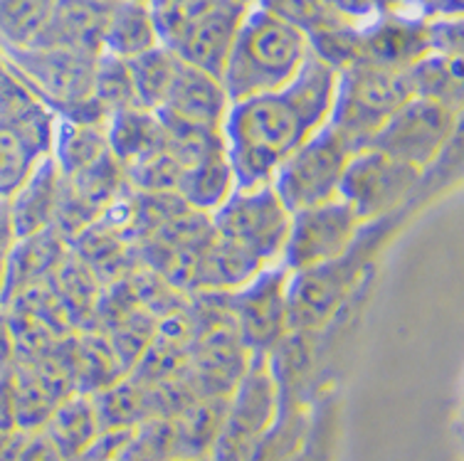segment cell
Returning <instances> with one entry per match:
<instances>
[{
	"label": "cell",
	"mask_w": 464,
	"mask_h": 461,
	"mask_svg": "<svg viewBox=\"0 0 464 461\" xmlns=\"http://www.w3.org/2000/svg\"><path fill=\"white\" fill-rule=\"evenodd\" d=\"M339 72L309 54L286 87L232 101L223 121L237 187L269 186L292 153L329 124Z\"/></svg>",
	"instance_id": "cell-1"
},
{
	"label": "cell",
	"mask_w": 464,
	"mask_h": 461,
	"mask_svg": "<svg viewBox=\"0 0 464 461\" xmlns=\"http://www.w3.org/2000/svg\"><path fill=\"white\" fill-rule=\"evenodd\" d=\"M309 54V40L299 30L252 5L220 74L230 104L286 87L302 72Z\"/></svg>",
	"instance_id": "cell-2"
},
{
	"label": "cell",
	"mask_w": 464,
	"mask_h": 461,
	"mask_svg": "<svg viewBox=\"0 0 464 461\" xmlns=\"http://www.w3.org/2000/svg\"><path fill=\"white\" fill-rule=\"evenodd\" d=\"M3 54L13 72L33 91V97L50 109L60 121L87 126L107 124V111L92 99V82L99 54L45 44H30Z\"/></svg>",
	"instance_id": "cell-3"
},
{
	"label": "cell",
	"mask_w": 464,
	"mask_h": 461,
	"mask_svg": "<svg viewBox=\"0 0 464 461\" xmlns=\"http://www.w3.org/2000/svg\"><path fill=\"white\" fill-rule=\"evenodd\" d=\"M385 220L368 222L353 247L329 264L295 272L289 282V326L292 331H324L348 309V302L371 269L381 240L388 235Z\"/></svg>",
	"instance_id": "cell-4"
},
{
	"label": "cell",
	"mask_w": 464,
	"mask_h": 461,
	"mask_svg": "<svg viewBox=\"0 0 464 461\" xmlns=\"http://www.w3.org/2000/svg\"><path fill=\"white\" fill-rule=\"evenodd\" d=\"M411 97L415 94L408 70H388L358 60L339 72L336 97L326 126L346 143L351 153L366 151L373 146L385 121Z\"/></svg>",
	"instance_id": "cell-5"
},
{
	"label": "cell",
	"mask_w": 464,
	"mask_h": 461,
	"mask_svg": "<svg viewBox=\"0 0 464 461\" xmlns=\"http://www.w3.org/2000/svg\"><path fill=\"white\" fill-rule=\"evenodd\" d=\"M422 170L371 146L366 151L351 156L341 180L339 197L351 205L358 220L368 225L408 210V205L422 193Z\"/></svg>",
	"instance_id": "cell-6"
},
{
	"label": "cell",
	"mask_w": 464,
	"mask_h": 461,
	"mask_svg": "<svg viewBox=\"0 0 464 461\" xmlns=\"http://www.w3.org/2000/svg\"><path fill=\"white\" fill-rule=\"evenodd\" d=\"M289 217L272 186L235 187L232 196L210 215L215 237L245 249L265 266L277 264L285 249Z\"/></svg>",
	"instance_id": "cell-7"
},
{
	"label": "cell",
	"mask_w": 464,
	"mask_h": 461,
	"mask_svg": "<svg viewBox=\"0 0 464 461\" xmlns=\"http://www.w3.org/2000/svg\"><path fill=\"white\" fill-rule=\"evenodd\" d=\"M459 133L462 111L432 99L411 97L385 121L373 149L425 173L459 141Z\"/></svg>",
	"instance_id": "cell-8"
},
{
	"label": "cell",
	"mask_w": 464,
	"mask_h": 461,
	"mask_svg": "<svg viewBox=\"0 0 464 461\" xmlns=\"http://www.w3.org/2000/svg\"><path fill=\"white\" fill-rule=\"evenodd\" d=\"M279 412L282 395L269 358H252L247 373L232 390L223 432L208 461H250L259 439L277 422Z\"/></svg>",
	"instance_id": "cell-9"
},
{
	"label": "cell",
	"mask_w": 464,
	"mask_h": 461,
	"mask_svg": "<svg viewBox=\"0 0 464 461\" xmlns=\"http://www.w3.org/2000/svg\"><path fill=\"white\" fill-rule=\"evenodd\" d=\"M351 149L329 126L316 131L282 163L269 186L289 213L339 197Z\"/></svg>",
	"instance_id": "cell-10"
},
{
	"label": "cell",
	"mask_w": 464,
	"mask_h": 461,
	"mask_svg": "<svg viewBox=\"0 0 464 461\" xmlns=\"http://www.w3.org/2000/svg\"><path fill=\"white\" fill-rule=\"evenodd\" d=\"M289 282L285 264H269L255 279L227 293V309L242 343L252 358H269L292 333L289 326Z\"/></svg>",
	"instance_id": "cell-11"
},
{
	"label": "cell",
	"mask_w": 464,
	"mask_h": 461,
	"mask_svg": "<svg viewBox=\"0 0 464 461\" xmlns=\"http://www.w3.org/2000/svg\"><path fill=\"white\" fill-rule=\"evenodd\" d=\"M361 230L363 222L341 197L296 210L289 217L279 264H285L292 274L329 264L356 245Z\"/></svg>",
	"instance_id": "cell-12"
},
{
	"label": "cell",
	"mask_w": 464,
	"mask_h": 461,
	"mask_svg": "<svg viewBox=\"0 0 464 461\" xmlns=\"http://www.w3.org/2000/svg\"><path fill=\"white\" fill-rule=\"evenodd\" d=\"M57 116L40 101L0 121V200H10L37 166L53 156Z\"/></svg>",
	"instance_id": "cell-13"
},
{
	"label": "cell",
	"mask_w": 464,
	"mask_h": 461,
	"mask_svg": "<svg viewBox=\"0 0 464 461\" xmlns=\"http://www.w3.org/2000/svg\"><path fill=\"white\" fill-rule=\"evenodd\" d=\"M430 54L428 18L418 13H381L361 23V60L388 70H411Z\"/></svg>",
	"instance_id": "cell-14"
},
{
	"label": "cell",
	"mask_w": 464,
	"mask_h": 461,
	"mask_svg": "<svg viewBox=\"0 0 464 461\" xmlns=\"http://www.w3.org/2000/svg\"><path fill=\"white\" fill-rule=\"evenodd\" d=\"M247 10L250 8L237 0H220L210 13L188 27L176 43L166 47H170L190 67L220 77Z\"/></svg>",
	"instance_id": "cell-15"
},
{
	"label": "cell",
	"mask_w": 464,
	"mask_h": 461,
	"mask_svg": "<svg viewBox=\"0 0 464 461\" xmlns=\"http://www.w3.org/2000/svg\"><path fill=\"white\" fill-rule=\"evenodd\" d=\"M111 0H54L35 44L63 47L84 54H102Z\"/></svg>",
	"instance_id": "cell-16"
},
{
	"label": "cell",
	"mask_w": 464,
	"mask_h": 461,
	"mask_svg": "<svg viewBox=\"0 0 464 461\" xmlns=\"http://www.w3.org/2000/svg\"><path fill=\"white\" fill-rule=\"evenodd\" d=\"M67 255H70V242L57 230L18 237L8 249V282H5L3 306L27 289L50 284V279L63 266Z\"/></svg>",
	"instance_id": "cell-17"
},
{
	"label": "cell",
	"mask_w": 464,
	"mask_h": 461,
	"mask_svg": "<svg viewBox=\"0 0 464 461\" xmlns=\"http://www.w3.org/2000/svg\"><path fill=\"white\" fill-rule=\"evenodd\" d=\"M227 109H230V99L223 87V80L183 62L159 111L190 121V124L223 129Z\"/></svg>",
	"instance_id": "cell-18"
},
{
	"label": "cell",
	"mask_w": 464,
	"mask_h": 461,
	"mask_svg": "<svg viewBox=\"0 0 464 461\" xmlns=\"http://www.w3.org/2000/svg\"><path fill=\"white\" fill-rule=\"evenodd\" d=\"M265 269L262 262L247 255L245 249L215 237L210 232L208 242L200 247L188 282L190 293H230L237 292L250 279Z\"/></svg>",
	"instance_id": "cell-19"
},
{
	"label": "cell",
	"mask_w": 464,
	"mask_h": 461,
	"mask_svg": "<svg viewBox=\"0 0 464 461\" xmlns=\"http://www.w3.org/2000/svg\"><path fill=\"white\" fill-rule=\"evenodd\" d=\"M60 196H63V173L50 156L20 186L18 193L10 197L15 235L27 237V235H37V232L54 230Z\"/></svg>",
	"instance_id": "cell-20"
},
{
	"label": "cell",
	"mask_w": 464,
	"mask_h": 461,
	"mask_svg": "<svg viewBox=\"0 0 464 461\" xmlns=\"http://www.w3.org/2000/svg\"><path fill=\"white\" fill-rule=\"evenodd\" d=\"M161 43L151 5L146 0H111L102 53L134 60Z\"/></svg>",
	"instance_id": "cell-21"
},
{
	"label": "cell",
	"mask_w": 464,
	"mask_h": 461,
	"mask_svg": "<svg viewBox=\"0 0 464 461\" xmlns=\"http://www.w3.org/2000/svg\"><path fill=\"white\" fill-rule=\"evenodd\" d=\"M107 141L119 166L129 168L163 149L161 116L146 107L121 109L109 116Z\"/></svg>",
	"instance_id": "cell-22"
},
{
	"label": "cell",
	"mask_w": 464,
	"mask_h": 461,
	"mask_svg": "<svg viewBox=\"0 0 464 461\" xmlns=\"http://www.w3.org/2000/svg\"><path fill=\"white\" fill-rule=\"evenodd\" d=\"M230 398H200L173 419V456L208 459L223 432Z\"/></svg>",
	"instance_id": "cell-23"
},
{
	"label": "cell",
	"mask_w": 464,
	"mask_h": 461,
	"mask_svg": "<svg viewBox=\"0 0 464 461\" xmlns=\"http://www.w3.org/2000/svg\"><path fill=\"white\" fill-rule=\"evenodd\" d=\"M235 187H237V178H235L232 163L227 158V149H225V151L213 153L206 160L183 170L176 193L190 210L213 215L232 196Z\"/></svg>",
	"instance_id": "cell-24"
},
{
	"label": "cell",
	"mask_w": 464,
	"mask_h": 461,
	"mask_svg": "<svg viewBox=\"0 0 464 461\" xmlns=\"http://www.w3.org/2000/svg\"><path fill=\"white\" fill-rule=\"evenodd\" d=\"M45 435L54 442V447L63 452L67 461L77 459L92 447V442L102 435L99 427L97 409L92 402V395L72 392L70 398H64L43 427Z\"/></svg>",
	"instance_id": "cell-25"
},
{
	"label": "cell",
	"mask_w": 464,
	"mask_h": 461,
	"mask_svg": "<svg viewBox=\"0 0 464 461\" xmlns=\"http://www.w3.org/2000/svg\"><path fill=\"white\" fill-rule=\"evenodd\" d=\"M107 126H87L72 124V121H60L54 126L53 139V160L63 176H74L80 170H87L97 166L104 158H109Z\"/></svg>",
	"instance_id": "cell-26"
},
{
	"label": "cell",
	"mask_w": 464,
	"mask_h": 461,
	"mask_svg": "<svg viewBox=\"0 0 464 461\" xmlns=\"http://www.w3.org/2000/svg\"><path fill=\"white\" fill-rule=\"evenodd\" d=\"M412 94L432 99L440 104L462 111L464 99V70L462 57H445V54H425L420 62L408 70Z\"/></svg>",
	"instance_id": "cell-27"
},
{
	"label": "cell",
	"mask_w": 464,
	"mask_h": 461,
	"mask_svg": "<svg viewBox=\"0 0 464 461\" xmlns=\"http://www.w3.org/2000/svg\"><path fill=\"white\" fill-rule=\"evenodd\" d=\"M102 432H124L134 429L149 419V399L146 388L134 378H119L109 388L92 395Z\"/></svg>",
	"instance_id": "cell-28"
},
{
	"label": "cell",
	"mask_w": 464,
	"mask_h": 461,
	"mask_svg": "<svg viewBox=\"0 0 464 461\" xmlns=\"http://www.w3.org/2000/svg\"><path fill=\"white\" fill-rule=\"evenodd\" d=\"M180 67H183V60L166 44H156L149 53L129 60L139 104L151 111H159L169 97L173 82L179 77Z\"/></svg>",
	"instance_id": "cell-29"
},
{
	"label": "cell",
	"mask_w": 464,
	"mask_h": 461,
	"mask_svg": "<svg viewBox=\"0 0 464 461\" xmlns=\"http://www.w3.org/2000/svg\"><path fill=\"white\" fill-rule=\"evenodd\" d=\"M159 116H161L163 124V149L183 170L206 160L213 153L225 151L223 129L190 124V121H183L176 116L161 114V111H159Z\"/></svg>",
	"instance_id": "cell-30"
},
{
	"label": "cell",
	"mask_w": 464,
	"mask_h": 461,
	"mask_svg": "<svg viewBox=\"0 0 464 461\" xmlns=\"http://www.w3.org/2000/svg\"><path fill=\"white\" fill-rule=\"evenodd\" d=\"M54 0H0V53L37 43Z\"/></svg>",
	"instance_id": "cell-31"
},
{
	"label": "cell",
	"mask_w": 464,
	"mask_h": 461,
	"mask_svg": "<svg viewBox=\"0 0 464 461\" xmlns=\"http://www.w3.org/2000/svg\"><path fill=\"white\" fill-rule=\"evenodd\" d=\"M257 5L286 25L299 30L306 40L329 33L334 27L346 25V23H356L343 15L331 0H259Z\"/></svg>",
	"instance_id": "cell-32"
},
{
	"label": "cell",
	"mask_w": 464,
	"mask_h": 461,
	"mask_svg": "<svg viewBox=\"0 0 464 461\" xmlns=\"http://www.w3.org/2000/svg\"><path fill=\"white\" fill-rule=\"evenodd\" d=\"M92 97L109 116L129 107H141L136 99L134 80L129 70V60L102 53L97 57V70L92 82Z\"/></svg>",
	"instance_id": "cell-33"
},
{
	"label": "cell",
	"mask_w": 464,
	"mask_h": 461,
	"mask_svg": "<svg viewBox=\"0 0 464 461\" xmlns=\"http://www.w3.org/2000/svg\"><path fill=\"white\" fill-rule=\"evenodd\" d=\"M173 459V419L149 418L131 429L124 447L111 461H169Z\"/></svg>",
	"instance_id": "cell-34"
},
{
	"label": "cell",
	"mask_w": 464,
	"mask_h": 461,
	"mask_svg": "<svg viewBox=\"0 0 464 461\" xmlns=\"http://www.w3.org/2000/svg\"><path fill=\"white\" fill-rule=\"evenodd\" d=\"M180 173H183V168L170 158L166 149L124 168L126 186L136 193H176Z\"/></svg>",
	"instance_id": "cell-35"
},
{
	"label": "cell",
	"mask_w": 464,
	"mask_h": 461,
	"mask_svg": "<svg viewBox=\"0 0 464 461\" xmlns=\"http://www.w3.org/2000/svg\"><path fill=\"white\" fill-rule=\"evenodd\" d=\"M218 3L220 0H151L149 5L153 10L161 43L170 44L176 43L193 23L210 13Z\"/></svg>",
	"instance_id": "cell-36"
},
{
	"label": "cell",
	"mask_w": 464,
	"mask_h": 461,
	"mask_svg": "<svg viewBox=\"0 0 464 461\" xmlns=\"http://www.w3.org/2000/svg\"><path fill=\"white\" fill-rule=\"evenodd\" d=\"M35 101L37 99L33 97V91L13 72V67L5 60V54L0 53V121L20 114L23 109L33 107Z\"/></svg>",
	"instance_id": "cell-37"
},
{
	"label": "cell",
	"mask_w": 464,
	"mask_h": 461,
	"mask_svg": "<svg viewBox=\"0 0 464 461\" xmlns=\"http://www.w3.org/2000/svg\"><path fill=\"white\" fill-rule=\"evenodd\" d=\"M5 461H67L45 429L35 432H15Z\"/></svg>",
	"instance_id": "cell-38"
},
{
	"label": "cell",
	"mask_w": 464,
	"mask_h": 461,
	"mask_svg": "<svg viewBox=\"0 0 464 461\" xmlns=\"http://www.w3.org/2000/svg\"><path fill=\"white\" fill-rule=\"evenodd\" d=\"M430 53L445 57H462L464 23L462 18H428Z\"/></svg>",
	"instance_id": "cell-39"
},
{
	"label": "cell",
	"mask_w": 464,
	"mask_h": 461,
	"mask_svg": "<svg viewBox=\"0 0 464 461\" xmlns=\"http://www.w3.org/2000/svg\"><path fill=\"white\" fill-rule=\"evenodd\" d=\"M18 363V346H15V331L10 323L8 311L0 309V373L13 370Z\"/></svg>",
	"instance_id": "cell-40"
},
{
	"label": "cell",
	"mask_w": 464,
	"mask_h": 461,
	"mask_svg": "<svg viewBox=\"0 0 464 461\" xmlns=\"http://www.w3.org/2000/svg\"><path fill=\"white\" fill-rule=\"evenodd\" d=\"M15 240H18V235H15V225H13L10 200H0V249L8 252Z\"/></svg>",
	"instance_id": "cell-41"
},
{
	"label": "cell",
	"mask_w": 464,
	"mask_h": 461,
	"mask_svg": "<svg viewBox=\"0 0 464 461\" xmlns=\"http://www.w3.org/2000/svg\"><path fill=\"white\" fill-rule=\"evenodd\" d=\"M5 282H8V252L0 249V309H3V299H5Z\"/></svg>",
	"instance_id": "cell-42"
},
{
	"label": "cell",
	"mask_w": 464,
	"mask_h": 461,
	"mask_svg": "<svg viewBox=\"0 0 464 461\" xmlns=\"http://www.w3.org/2000/svg\"><path fill=\"white\" fill-rule=\"evenodd\" d=\"M402 5H405V10H411V13L425 15L430 5H432V0H402Z\"/></svg>",
	"instance_id": "cell-43"
},
{
	"label": "cell",
	"mask_w": 464,
	"mask_h": 461,
	"mask_svg": "<svg viewBox=\"0 0 464 461\" xmlns=\"http://www.w3.org/2000/svg\"><path fill=\"white\" fill-rule=\"evenodd\" d=\"M237 3H242V5H247V8H252V5H257L259 0H237Z\"/></svg>",
	"instance_id": "cell-44"
},
{
	"label": "cell",
	"mask_w": 464,
	"mask_h": 461,
	"mask_svg": "<svg viewBox=\"0 0 464 461\" xmlns=\"http://www.w3.org/2000/svg\"><path fill=\"white\" fill-rule=\"evenodd\" d=\"M169 461H208V459H180V456H173V459Z\"/></svg>",
	"instance_id": "cell-45"
},
{
	"label": "cell",
	"mask_w": 464,
	"mask_h": 461,
	"mask_svg": "<svg viewBox=\"0 0 464 461\" xmlns=\"http://www.w3.org/2000/svg\"><path fill=\"white\" fill-rule=\"evenodd\" d=\"M146 3H151V0H146Z\"/></svg>",
	"instance_id": "cell-46"
}]
</instances>
